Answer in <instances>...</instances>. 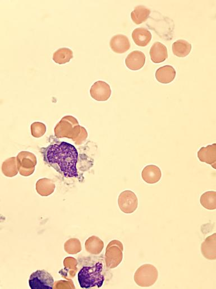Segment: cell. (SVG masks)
Returning a JSON list of instances; mask_svg holds the SVG:
<instances>
[{"label": "cell", "instance_id": "22", "mask_svg": "<svg viewBox=\"0 0 216 289\" xmlns=\"http://www.w3.org/2000/svg\"><path fill=\"white\" fill-rule=\"evenodd\" d=\"M46 126L44 123L35 122L31 124V133L34 137L40 138L45 134Z\"/></svg>", "mask_w": 216, "mask_h": 289}, {"label": "cell", "instance_id": "2", "mask_svg": "<svg viewBox=\"0 0 216 289\" xmlns=\"http://www.w3.org/2000/svg\"><path fill=\"white\" fill-rule=\"evenodd\" d=\"M54 132L56 137L69 138L78 145L83 144L88 137L86 129L80 126L77 120L72 116H65L56 125Z\"/></svg>", "mask_w": 216, "mask_h": 289}, {"label": "cell", "instance_id": "18", "mask_svg": "<svg viewBox=\"0 0 216 289\" xmlns=\"http://www.w3.org/2000/svg\"><path fill=\"white\" fill-rule=\"evenodd\" d=\"M191 51L192 45L187 41L180 40L173 43V54L177 56V57H187L191 53Z\"/></svg>", "mask_w": 216, "mask_h": 289}, {"label": "cell", "instance_id": "15", "mask_svg": "<svg viewBox=\"0 0 216 289\" xmlns=\"http://www.w3.org/2000/svg\"><path fill=\"white\" fill-rule=\"evenodd\" d=\"M175 69L171 66L166 65L159 68L155 72V78L162 84H169L175 78Z\"/></svg>", "mask_w": 216, "mask_h": 289}, {"label": "cell", "instance_id": "6", "mask_svg": "<svg viewBox=\"0 0 216 289\" xmlns=\"http://www.w3.org/2000/svg\"><path fill=\"white\" fill-rule=\"evenodd\" d=\"M118 202L121 210L124 213L132 214L138 208V198L131 191H125L121 193Z\"/></svg>", "mask_w": 216, "mask_h": 289}, {"label": "cell", "instance_id": "14", "mask_svg": "<svg viewBox=\"0 0 216 289\" xmlns=\"http://www.w3.org/2000/svg\"><path fill=\"white\" fill-rule=\"evenodd\" d=\"M151 60L155 63H161L168 58L166 47L160 42H155L150 50Z\"/></svg>", "mask_w": 216, "mask_h": 289}, {"label": "cell", "instance_id": "1", "mask_svg": "<svg viewBox=\"0 0 216 289\" xmlns=\"http://www.w3.org/2000/svg\"><path fill=\"white\" fill-rule=\"evenodd\" d=\"M45 161L66 177H77L78 153L74 146L68 142L50 145L46 149Z\"/></svg>", "mask_w": 216, "mask_h": 289}, {"label": "cell", "instance_id": "10", "mask_svg": "<svg viewBox=\"0 0 216 289\" xmlns=\"http://www.w3.org/2000/svg\"><path fill=\"white\" fill-rule=\"evenodd\" d=\"M110 46L114 53L119 54L126 53L131 46L128 38L123 34H118L112 37L110 42Z\"/></svg>", "mask_w": 216, "mask_h": 289}, {"label": "cell", "instance_id": "23", "mask_svg": "<svg viewBox=\"0 0 216 289\" xmlns=\"http://www.w3.org/2000/svg\"><path fill=\"white\" fill-rule=\"evenodd\" d=\"M16 164V158L12 157L7 159L5 162H4L2 165V170L4 173L6 175H9V173L10 171V175H14Z\"/></svg>", "mask_w": 216, "mask_h": 289}, {"label": "cell", "instance_id": "13", "mask_svg": "<svg viewBox=\"0 0 216 289\" xmlns=\"http://www.w3.org/2000/svg\"><path fill=\"white\" fill-rule=\"evenodd\" d=\"M142 176L144 182L148 184L156 183L160 180L162 173L159 168L154 165L146 166L142 172Z\"/></svg>", "mask_w": 216, "mask_h": 289}, {"label": "cell", "instance_id": "9", "mask_svg": "<svg viewBox=\"0 0 216 289\" xmlns=\"http://www.w3.org/2000/svg\"><path fill=\"white\" fill-rule=\"evenodd\" d=\"M198 158L201 162L208 164L216 169V144L201 148L198 152Z\"/></svg>", "mask_w": 216, "mask_h": 289}, {"label": "cell", "instance_id": "21", "mask_svg": "<svg viewBox=\"0 0 216 289\" xmlns=\"http://www.w3.org/2000/svg\"><path fill=\"white\" fill-rule=\"evenodd\" d=\"M200 202L204 208L209 210L216 209V192L208 191L202 194Z\"/></svg>", "mask_w": 216, "mask_h": 289}, {"label": "cell", "instance_id": "20", "mask_svg": "<svg viewBox=\"0 0 216 289\" xmlns=\"http://www.w3.org/2000/svg\"><path fill=\"white\" fill-rule=\"evenodd\" d=\"M73 58V52L68 48H61L53 55V61L59 64H64L71 61Z\"/></svg>", "mask_w": 216, "mask_h": 289}, {"label": "cell", "instance_id": "7", "mask_svg": "<svg viewBox=\"0 0 216 289\" xmlns=\"http://www.w3.org/2000/svg\"><path fill=\"white\" fill-rule=\"evenodd\" d=\"M90 96L98 102H105L111 97V89L110 85L103 81H98L90 89Z\"/></svg>", "mask_w": 216, "mask_h": 289}, {"label": "cell", "instance_id": "3", "mask_svg": "<svg viewBox=\"0 0 216 289\" xmlns=\"http://www.w3.org/2000/svg\"><path fill=\"white\" fill-rule=\"evenodd\" d=\"M102 272L103 264L101 262H97L92 266L83 267L77 275L80 287L86 289L101 288L105 282Z\"/></svg>", "mask_w": 216, "mask_h": 289}, {"label": "cell", "instance_id": "16", "mask_svg": "<svg viewBox=\"0 0 216 289\" xmlns=\"http://www.w3.org/2000/svg\"><path fill=\"white\" fill-rule=\"evenodd\" d=\"M132 38L136 44L140 47L147 46L152 40V34L144 28H138L134 30Z\"/></svg>", "mask_w": 216, "mask_h": 289}, {"label": "cell", "instance_id": "5", "mask_svg": "<svg viewBox=\"0 0 216 289\" xmlns=\"http://www.w3.org/2000/svg\"><path fill=\"white\" fill-rule=\"evenodd\" d=\"M29 285L31 289H53L54 279L48 272L37 270L30 277Z\"/></svg>", "mask_w": 216, "mask_h": 289}, {"label": "cell", "instance_id": "8", "mask_svg": "<svg viewBox=\"0 0 216 289\" xmlns=\"http://www.w3.org/2000/svg\"><path fill=\"white\" fill-rule=\"evenodd\" d=\"M145 56L141 51H135L129 54L125 59V64L129 69L133 71L140 70L144 66Z\"/></svg>", "mask_w": 216, "mask_h": 289}, {"label": "cell", "instance_id": "4", "mask_svg": "<svg viewBox=\"0 0 216 289\" xmlns=\"http://www.w3.org/2000/svg\"><path fill=\"white\" fill-rule=\"evenodd\" d=\"M158 272L152 265L145 264L138 269L135 275V281L138 286L144 288L152 287L157 282Z\"/></svg>", "mask_w": 216, "mask_h": 289}, {"label": "cell", "instance_id": "12", "mask_svg": "<svg viewBox=\"0 0 216 289\" xmlns=\"http://www.w3.org/2000/svg\"><path fill=\"white\" fill-rule=\"evenodd\" d=\"M123 245L119 241L118 245L108 247L106 253L108 266L114 267L120 264L123 259Z\"/></svg>", "mask_w": 216, "mask_h": 289}, {"label": "cell", "instance_id": "11", "mask_svg": "<svg viewBox=\"0 0 216 289\" xmlns=\"http://www.w3.org/2000/svg\"><path fill=\"white\" fill-rule=\"evenodd\" d=\"M203 256L207 260H216V234L207 237L201 245Z\"/></svg>", "mask_w": 216, "mask_h": 289}, {"label": "cell", "instance_id": "17", "mask_svg": "<svg viewBox=\"0 0 216 289\" xmlns=\"http://www.w3.org/2000/svg\"><path fill=\"white\" fill-rule=\"evenodd\" d=\"M18 165L21 168V171L23 168H33L37 164V158L33 153L29 152H21L17 156Z\"/></svg>", "mask_w": 216, "mask_h": 289}, {"label": "cell", "instance_id": "19", "mask_svg": "<svg viewBox=\"0 0 216 289\" xmlns=\"http://www.w3.org/2000/svg\"><path fill=\"white\" fill-rule=\"evenodd\" d=\"M150 10L144 6H138L136 7L131 13V18L133 22L140 25L148 19Z\"/></svg>", "mask_w": 216, "mask_h": 289}]
</instances>
